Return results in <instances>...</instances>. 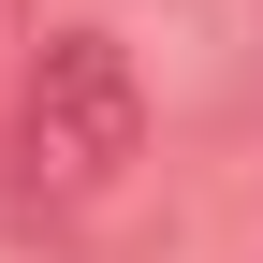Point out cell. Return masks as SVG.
<instances>
[{"label":"cell","instance_id":"obj_1","mask_svg":"<svg viewBox=\"0 0 263 263\" xmlns=\"http://www.w3.org/2000/svg\"><path fill=\"white\" fill-rule=\"evenodd\" d=\"M15 161H29L44 205L132 190V161H146V88H132V44L117 29H44L29 103H15Z\"/></svg>","mask_w":263,"mask_h":263},{"label":"cell","instance_id":"obj_2","mask_svg":"<svg viewBox=\"0 0 263 263\" xmlns=\"http://www.w3.org/2000/svg\"><path fill=\"white\" fill-rule=\"evenodd\" d=\"M0 15H15V0H0Z\"/></svg>","mask_w":263,"mask_h":263}]
</instances>
